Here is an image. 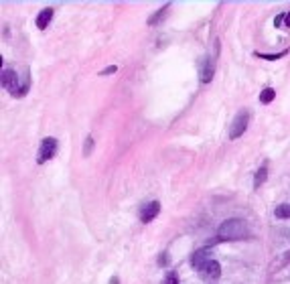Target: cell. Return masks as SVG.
<instances>
[{
	"label": "cell",
	"instance_id": "obj_1",
	"mask_svg": "<svg viewBox=\"0 0 290 284\" xmlns=\"http://www.w3.org/2000/svg\"><path fill=\"white\" fill-rule=\"evenodd\" d=\"M29 85H31V75H29L27 67L21 73L17 69H13V67H7L3 71V87L13 98H25L29 93Z\"/></svg>",
	"mask_w": 290,
	"mask_h": 284
},
{
	"label": "cell",
	"instance_id": "obj_2",
	"mask_svg": "<svg viewBox=\"0 0 290 284\" xmlns=\"http://www.w3.org/2000/svg\"><path fill=\"white\" fill-rule=\"evenodd\" d=\"M250 235V229H248V223L244 219H225L221 225H219V233H217V240L219 242H233V240H246Z\"/></svg>",
	"mask_w": 290,
	"mask_h": 284
},
{
	"label": "cell",
	"instance_id": "obj_3",
	"mask_svg": "<svg viewBox=\"0 0 290 284\" xmlns=\"http://www.w3.org/2000/svg\"><path fill=\"white\" fill-rule=\"evenodd\" d=\"M59 151V142L53 136H47L41 140V147H39V155H37V165H45L47 161H51Z\"/></svg>",
	"mask_w": 290,
	"mask_h": 284
},
{
	"label": "cell",
	"instance_id": "obj_4",
	"mask_svg": "<svg viewBox=\"0 0 290 284\" xmlns=\"http://www.w3.org/2000/svg\"><path fill=\"white\" fill-rule=\"evenodd\" d=\"M248 124H250V112L248 110H239L233 118V124H231V130H229V138L235 140L239 138L246 130H248Z\"/></svg>",
	"mask_w": 290,
	"mask_h": 284
},
{
	"label": "cell",
	"instance_id": "obj_5",
	"mask_svg": "<svg viewBox=\"0 0 290 284\" xmlns=\"http://www.w3.org/2000/svg\"><path fill=\"white\" fill-rule=\"evenodd\" d=\"M213 73H215V61L209 55H205L201 59V63H199V81L201 83H209L213 79Z\"/></svg>",
	"mask_w": 290,
	"mask_h": 284
},
{
	"label": "cell",
	"instance_id": "obj_6",
	"mask_svg": "<svg viewBox=\"0 0 290 284\" xmlns=\"http://www.w3.org/2000/svg\"><path fill=\"white\" fill-rule=\"evenodd\" d=\"M159 211H161V203L159 201H149L147 205L140 209V221L142 223H151L159 215Z\"/></svg>",
	"mask_w": 290,
	"mask_h": 284
},
{
	"label": "cell",
	"instance_id": "obj_7",
	"mask_svg": "<svg viewBox=\"0 0 290 284\" xmlns=\"http://www.w3.org/2000/svg\"><path fill=\"white\" fill-rule=\"evenodd\" d=\"M199 274H201L205 280H215V278H219V274H221V266H219V262L209 260V262L199 270Z\"/></svg>",
	"mask_w": 290,
	"mask_h": 284
},
{
	"label": "cell",
	"instance_id": "obj_8",
	"mask_svg": "<svg viewBox=\"0 0 290 284\" xmlns=\"http://www.w3.org/2000/svg\"><path fill=\"white\" fill-rule=\"evenodd\" d=\"M209 260H211V258H209V248H203V250H199V252L193 256L191 266H193V268L199 272V270H201V268H203V266H205Z\"/></svg>",
	"mask_w": 290,
	"mask_h": 284
},
{
	"label": "cell",
	"instance_id": "obj_9",
	"mask_svg": "<svg viewBox=\"0 0 290 284\" xmlns=\"http://www.w3.org/2000/svg\"><path fill=\"white\" fill-rule=\"evenodd\" d=\"M51 19H53V9L49 7V9H43L41 13H39V17H37V29H47L49 27V23H51Z\"/></svg>",
	"mask_w": 290,
	"mask_h": 284
},
{
	"label": "cell",
	"instance_id": "obj_10",
	"mask_svg": "<svg viewBox=\"0 0 290 284\" xmlns=\"http://www.w3.org/2000/svg\"><path fill=\"white\" fill-rule=\"evenodd\" d=\"M266 179H268V161H264V163L260 165V169L256 171V177H254V187L258 189V187H260V185L266 181Z\"/></svg>",
	"mask_w": 290,
	"mask_h": 284
},
{
	"label": "cell",
	"instance_id": "obj_11",
	"mask_svg": "<svg viewBox=\"0 0 290 284\" xmlns=\"http://www.w3.org/2000/svg\"><path fill=\"white\" fill-rule=\"evenodd\" d=\"M274 215L278 219H290V203H282L274 209Z\"/></svg>",
	"mask_w": 290,
	"mask_h": 284
},
{
	"label": "cell",
	"instance_id": "obj_12",
	"mask_svg": "<svg viewBox=\"0 0 290 284\" xmlns=\"http://www.w3.org/2000/svg\"><path fill=\"white\" fill-rule=\"evenodd\" d=\"M274 96H276V91H274L272 87H266V89H262V93H260V102H262V104H270V102L274 100Z\"/></svg>",
	"mask_w": 290,
	"mask_h": 284
},
{
	"label": "cell",
	"instance_id": "obj_13",
	"mask_svg": "<svg viewBox=\"0 0 290 284\" xmlns=\"http://www.w3.org/2000/svg\"><path fill=\"white\" fill-rule=\"evenodd\" d=\"M169 9H171V5H165V7H163L159 13H157V15H153V17L149 19V25H157V23H161V17H163V15H165Z\"/></svg>",
	"mask_w": 290,
	"mask_h": 284
},
{
	"label": "cell",
	"instance_id": "obj_14",
	"mask_svg": "<svg viewBox=\"0 0 290 284\" xmlns=\"http://www.w3.org/2000/svg\"><path fill=\"white\" fill-rule=\"evenodd\" d=\"M163 284H179V274L177 272H169L163 280Z\"/></svg>",
	"mask_w": 290,
	"mask_h": 284
},
{
	"label": "cell",
	"instance_id": "obj_15",
	"mask_svg": "<svg viewBox=\"0 0 290 284\" xmlns=\"http://www.w3.org/2000/svg\"><path fill=\"white\" fill-rule=\"evenodd\" d=\"M91 149H93V138H91V136H87V138H85V149H83V155L87 157V155L91 153Z\"/></svg>",
	"mask_w": 290,
	"mask_h": 284
},
{
	"label": "cell",
	"instance_id": "obj_16",
	"mask_svg": "<svg viewBox=\"0 0 290 284\" xmlns=\"http://www.w3.org/2000/svg\"><path fill=\"white\" fill-rule=\"evenodd\" d=\"M116 69H118V67H116V65H110V67H108V69H104V71H100V75H110V73H114V71H116Z\"/></svg>",
	"mask_w": 290,
	"mask_h": 284
},
{
	"label": "cell",
	"instance_id": "obj_17",
	"mask_svg": "<svg viewBox=\"0 0 290 284\" xmlns=\"http://www.w3.org/2000/svg\"><path fill=\"white\" fill-rule=\"evenodd\" d=\"M110 284H118V280H116V276L112 278V282H110Z\"/></svg>",
	"mask_w": 290,
	"mask_h": 284
}]
</instances>
